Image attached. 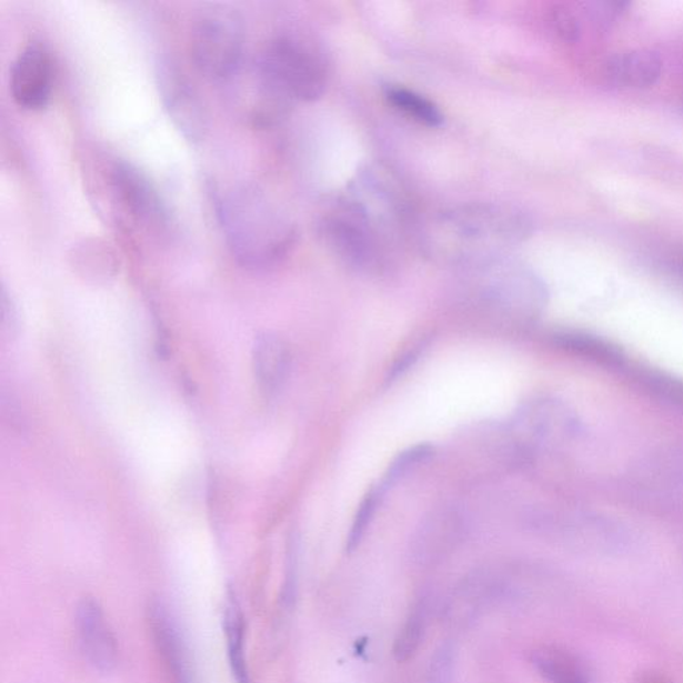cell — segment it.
I'll return each mask as SVG.
<instances>
[{
  "instance_id": "6da1fadb",
  "label": "cell",
  "mask_w": 683,
  "mask_h": 683,
  "mask_svg": "<svg viewBox=\"0 0 683 683\" xmlns=\"http://www.w3.org/2000/svg\"><path fill=\"white\" fill-rule=\"evenodd\" d=\"M533 229V219L516 205L468 203L438 212L423 224L420 241L433 260L463 269L509 255Z\"/></svg>"
},
{
  "instance_id": "7a4b0ae2",
  "label": "cell",
  "mask_w": 683,
  "mask_h": 683,
  "mask_svg": "<svg viewBox=\"0 0 683 683\" xmlns=\"http://www.w3.org/2000/svg\"><path fill=\"white\" fill-rule=\"evenodd\" d=\"M218 218L231 254L244 269L277 267L297 242L293 219L254 184H237L225 191L219 198Z\"/></svg>"
},
{
  "instance_id": "3957f363",
  "label": "cell",
  "mask_w": 683,
  "mask_h": 683,
  "mask_svg": "<svg viewBox=\"0 0 683 683\" xmlns=\"http://www.w3.org/2000/svg\"><path fill=\"white\" fill-rule=\"evenodd\" d=\"M254 66L269 89L289 106L314 102L327 92V54L320 43L303 32L284 31L270 39Z\"/></svg>"
},
{
  "instance_id": "277c9868",
  "label": "cell",
  "mask_w": 683,
  "mask_h": 683,
  "mask_svg": "<svg viewBox=\"0 0 683 683\" xmlns=\"http://www.w3.org/2000/svg\"><path fill=\"white\" fill-rule=\"evenodd\" d=\"M463 270L475 302L494 315L529 321L546 307L548 290L541 278L510 255L496 257Z\"/></svg>"
},
{
  "instance_id": "5b68a950",
  "label": "cell",
  "mask_w": 683,
  "mask_h": 683,
  "mask_svg": "<svg viewBox=\"0 0 683 683\" xmlns=\"http://www.w3.org/2000/svg\"><path fill=\"white\" fill-rule=\"evenodd\" d=\"M317 233L338 261L361 273H381L389 268L396 247L344 195L322 212Z\"/></svg>"
},
{
  "instance_id": "8992f818",
  "label": "cell",
  "mask_w": 683,
  "mask_h": 683,
  "mask_svg": "<svg viewBox=\"0 0 683 683\" xmlns=\"http://www.w3.org/2000/svg\"><path fill=\"white\" fill-rule=\"evenodd\" d=\"M197 69L210 81L229 83L244 66V26L229 6H211L197 18L191 36Z\"/></svg>"
},
{
  "instance_id": "52a82bcc",
  "label": "cell",
  "mask_w": 683,
  "mask_h": 683,
  "mask_svg": "<svg viewBox=\"0 0 683 683\" xmlns=\"http://www.w3.org/2000/svg\"><path fill=\"white\" fill-rule=\"evenodd\" d=\"M344 197L395 243L413 222V204L395 172L381 163L356 171Z\"/></svg>"
},
{
  "instance_id": "ba28073f",
  "label": "cell",
  "mask_w": 683,
  "mask_h": 683,
  "mask_svg": "<svg viewBox=\"0 0 683 683\" xmlns=\"http://www.w3.org/2000/svg\"><path fill=\"white\" fill-rule=\"evenodd\" d=\"M112 204L132 229L161 237L170 228L168 205L150 178L128 161H115L106 175Z\"/></svg>"
},
{
  "instance_id": "9c48e42d",
  "label": "cell",
  "mask_w": 683,
  "mask_h": 683,
  "mask_svg": "<svg viewBox=\"0 0 683 683\" xmlns=\"http://www.w3.org/2000/svg\"><path fill=\"white\" fill-rule=\"evenodd\" d=\"M157 79L159 94L172 123L188 141H203L209 131V112L189 76L171 59H163L158 64Z\"/></svg>"
},
{
  "instance_id": "30bf717a",
  "label": "cell",
  "mask_w": 683,
  "mask_h": 683,
  "mask_svg": "<svg viewBox=\"0 0 683 683\" xmlns=\"http://www.w3.org/2000/svg\"><path fill=\"white\" fill-rule=\"evenodd\" d=\"M573 410L554 398H536L516 411L512 430L516 440L530 449L556 446L579 433Z\"/></svg>"
},
{
  "instance_id": "8fae6325",
  "label": "cell",
  "mask_w": 683,
  "mask_h": 683,
  "mask_svg": "<svg viewBox=\"0 0 683 683\" xmlns=\"http://www.w3.org/2000/svg\"><path fill=\"white\" fill-rule=\"evenodd\" d=\"M54 64L42 46L31 44L18 56L10 72V92L19 108L41 111L50 103Z\"/></svg>"
},
{
  "instance_id": "7c38bea8",
  "label": "cell",
  "mask_w": 683,
  "mask_h": 683,
  "mask_svg": "<svg viewBox=\"0 0 683 683\" xmlns=\"http://www.w3.org/2000/svg\"><path fill=\"white\" fill-rule=\"evenodd\" d=\"M74 622L84 660L98 672H112L119 662V645L103 607L88 596L78 603Z\"/></svg>"
},
{
  "instance_id": "4fadbf2b",
  "label": "cell",
  "mask_w": 683,
  "mask_h": 683,
  "mask_svg": "<svg viewBox=\"0 0 683 683\" xmlns=\"http://www.w3.org/2000/svg\"><path fill=\"white\" fill-rule=\"evenodd\" d=\"M149 623L152 640L172 683H198L190 647L181 626L161 601L151 603Z\"/></svg>"
},
{
  "instance_id": "5bb4252c",
  "label": "cell",
  "mask_w": 683,
  "mask_h": 683,
  "mask_svg": "<svg viewBox=\"0 0 683 683\" xmlns=\"http://www.w3.org/2000/svg\"><path fill=\"white\" fill-rule=\"evenodd\" d=\"M255 378L267 395H275L287 383L291 354L287 342L273 333H262L255 338L253 346Z\"/></svg>"
},
{
  "instance_id": "9a60e30c",
  "label": "cell",
  "mask_w": 683,
  "mask_h": 683,
  "mask_svg": "<svg viewBox=\"0 0 683 683\" xmlns=\"http://www.w3.org/2000/svg\"><path fill=\"white\" fill-rule=\"evenodd\" d=\"M661 71L660 57L649 50L622 52L607 63L610 81L627 89L650 88L659 81Z\"/></svg>"
},
{
  "instance_id": "2e32d148",
  "label": "cell",
  "mask_w": 683,
  "mask_h": 683,
  "mask_svg": "<svg viewBox=\"0 0 683 683\" xmlns=\"http://www.w3.org/2000/svg\"><path fill=\"white\" fill-rule=\"evenodd\" d=\"M223 630L228 647L229 665L235 683H251L247 659V623L241 603L234 592L225 596L223 610Z\"/></svg>"
},
{
  "instance_id": "e0dca14e",
  "label": "cell",
  "mask_w": 683,
  "mask_h": 683,
  "mask_svg": "<svg viewBox=\"0 0 683 683\" xmlns=\"http://www.w3.org/2000/svg\"><path fill=\"white\" fill-rule=\"evenodd\" d=\"M384 98L393 109L400 114L429 129H438L444 123V115L440 106L423 97L420 92L401 88V86H389L384 90Z\"/></svg>"
},
{
  "instance_id": "ac0fdd59",
  "label": "cell",
  "mask_w": 683,
  "mask_h": 683,
  "mask_svg": "<svg viewBox=\"0 0 683 683\" xmlns=\"http://www.w3.org/2000/svg\"><path fill=\"white\" fill-rule=\"evenodd\" d=\"M533 663L549 683H587L585 670L572 654L555 647H542L533 654Z\"/></svg>"
},
{
  "instance_id": "d6986e66",
  "label": "cell",
  "mask_w": 683,
  "mask_h": 683,
  "mask_svg": "<svg viewBox=\"0 0 683 683\" xmlns=\"http://www.w3.org/2000/svg\"><path fill=\"white\" fill-rule=\"evenodd\" d=\"M72 264L86 277L109 278L115 274L118 261L114 250L101 240H84L72 248Z\"/></svg>"
},
{
  "instance_id": "ffe728a7",
  "label": "cell",
  "mask_w": 683,
  "mask_h": 683,
  "mask_svg": "<svg viewBox=\"0 0 683 683\" xmlns=\"http://www.w3.org/2000/svg\"><path fill=\"white\" fill-rule=\"evenodd\" d=\"M460 532V520L455 513L443 512L431 515L416 536L415 552L420 559H430L450 545Z\"/></svg>"
},
{
  "instance_id": "44dd1931",
  "label": "cell",
  "mask_w": 683,
  "mask_h": 683,
  "mask_svg": "<svg viewBox=\"0 0 683 683\" xmlns=\"http://www.w3.org/2000/svg\"><path fill=\"white\" fill-rule=\"evenodd\" d=\"M554 341L562 350L573 355L586 358L605 366H619L622 355L612 344L589 334L560 333L554 335Z\"/></svg>"
},
{
  "instance_id": "7402d4cb",
  "label": "cell",
  "mask_w": 683,
  "mask_h": 683,
  "mask_svg": "<svg viewBox=\"0 0 683 683\" xmlns=\"http://www.w3.org/2000/svg\"><path fill=\"white\" fill-rule=\"evenodd\" d=\"M426 606L421 603L404 621L394 641L393 654L396 662H408L421 647L428 625Z\"/></svg>"
},
{
  "instance_id": "603a6c76",
  "label": "cell",
  "mask_w": 683,
  "mask_h": 683,
  "mask_svg": "<svg viewBox=\"0 0 683 683\" xmlns=\"http://www.w3.org/2000/svg\"><path fill=\"white\" fill-rule=\"evenodd\" d=\"M434 455V448L429 443L415 444L402 453L396 455V459L390 463L386 474L383 476L380 489L384 493L386 490L396 485L398 482L406 479L415 469L428 462Z\"/></svg>"
},
{
  "instance_id": "cb8c5ba5",
  "label": "cell",
  "mask_w": 683,
  "mask_h": 683,
  "mask_svg": "<svg viewBox=\"0 0 683 683\" xmlns=\"http://www.w3.org/2000/svg\"><path fill=\"white\" fill-rule=\"evenodd\" d=\"M383 493L380 486L373 488L363 496L361 505L358 506L353 525H351L350 533L346 541L348 553H353L360 548L364 536H366L368 530L371 526V522L374 521V516L380 506V502Z\"/></svg>"
},
{
  "instance_id": "d4e9b609",
  "label": "cell",
  "mask_w": 683,
  "mask_h": 683,
  "mask_svg": "<svg viewBox=\"0 0 683 683\" xmlns=\"http://www.w3.org/2000/svg\"><path fill=\"white\" fill-rule=\"evenodd\" d=\"M456 665V649L444 642L431 656L428 669V683H453Z\"/></svg>"
},
{
  "instance_id": "484cf974",
  "label": "cell",
  "mask_w": 683,
  "mask_h": 683,
  "mask_svg": "<svg viewBox=\"0 0 683 683\" xmlns=\"http://www.w3.org/2000/svg\"><path fill=\"white\" fill-rule=\"evenodd\" d=\"M643 380L646 381V386L652 390L653 394L683 410V382L681 380L659 373L647 374Z\"/></svg>"
},
{
  "instance_id": "4316f807",
  "label": "cell",
  "mask_w": 683,
  "mask_h": 683,
  "mask_svg": "<svg viewBox=\"0 0 683 683\" xmlns=\"http://www.w3.org/2000/svg\"><path fill=\"white\" fill-rule=\"evenodd\" d=\"M553 23L556 32L565 41L574 42L580 37L581 28L576 18L568 10H556L553 16Z\"/></svg>"
},
{
  "instance_id": "83f0119b",
  "label": "cell",
  "mask_w": 683,
  "mask_h": 683,
  "mask_svg": "<svg viewBox=\"0 0 683 683\" xmlns=\"http://www.w3.org/2000/svg\"><path fill=\"white\" fill-rule=\"evenodd\" d=\"M2 329L10 338L16 337L19 331L18 310L6 288L2 289Z\"/></svg>"
},
{
  "instance_id": "f1b7e54d",
  "label": "cell",
  "mask_w": 683,
  "mask_h": 683,
  "mask_svg": "<svg viewBox=\"0 0 683 683\" xmlns=\"http://www.w3.org/2000/svg\"><path fill=\"white\" fill-rule=\"evenodd\" d=\"M635 683H672L666 676L656 673H645L639 676Z\"/></svg>"
},
{
  "instance_id": "f546056e",
  "label": "cell",
  "mask_w": 683,
  "mask_h": 683,
  "mask_svg": "<svg viewBox=\"0 0 683 683\" xmlns=\"http://www.w3.org/2000/svg\"><path fill=\"white\" fill-rule=\"evenodd\" d=\"M682 270H683V267H682Z\"/></svg>"
}]
</instances>
